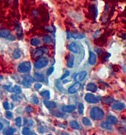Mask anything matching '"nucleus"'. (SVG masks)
<instances>
[{
	"label": "nucleus",
	"instance_id": "obj_3",
	"mask_svg": "<svg viewBox=\"0 0 126 135\" xmlns=\"http://www.w3.org/2000/svg\"><path fill=\"white\" fill-rule=\"evenodd\" d=\"M47 65H48V60H47V58L42 57V58H39L37 61L34 63V67L37 69H40V68L46 67Z\"/></svg>",
	"mask_w": 126,
	"mask_h": 135
},
{
	"label": "nucleus",
	"instance_id": "obj_34",
	"mask_svg": "<svg viewBox=\"0 0 126 135\" xmlns=\"http://www.w3.org/2000/svg\"><path fill=\"white\" fill-rule=\"evenodd\" d=\"M31 101H32V102H34V104H38L39 103V99H38V98L36 96H33V98L31 99Z\"/></svg>",
	"mask_w": 126,
	"mask_h": 135
},
{
	"label": "nucleus",
	"instance_id": "obj_12",
	"mask_svg": "<svg viewBox=\"0 0 126 135\" xmlns=\"http://www.w3.org/2000/svg\"><path fill=\"white\" fill-rule=\"evenodd\" d=\"M34 78L30 76H26L24 77V82H23V84L26 87H29L32 83L34 81Z\"/></svg>",
	"mask_w": 126,
	"mask_h": 135
},
{
	"label": "nucleus",
	"instance_id": "obj_37",
	"mask_svg": "<svg viewBox=\"0 0 126 135\" xmlns=\"http://www.w3.org/2000/svg\"><path fill=\"white\" fill-rule=\"evenodd\" d=\"M69 71H66L65 73H64V74H63V75L62 76V78H61V80H63V79H65V78H67L68 75H69Z\"/></svg>",
	"mask_w": 126,
	"mask_h": 135
},
{
	"label": "nucleus",
	"instance_id": "obj_29",
	"mask_svg": "<svg viewBox=\"0 0 126 135\" xmlns=\"http://www.w3.org/2000/svg\"><path fill=\"white\" fill-rule=\"evenodd\" d=\"M101 127L106 130H111L112 129V127H111V125L108 124L106 122H102L101 123Z\"/></svg>",
	"mask_w": 126,
	"mask_h": 135
},
{
	"label": "nucleus",
	"instance_id": "obj_2",
	"mask_svg": "<svg viewBox=\"0 0 126 135\" xmlns=\"http://www.w3.org/2000/svg\"><path fill=\"white\" fill-rule=\"evenodd\" d=\"M31 70V64L29 62L21 63L18 67V71L21 73H27Z\"/></svg>",
	"mask_w": 126,
	"mask_h": 135
},
{
	"label": "nucleus",
	"instance_id": "obj_14",
	"mask_svg": "<svg viewBox=\"0 0 126 135\" xmlns=\"http://www.w3.org/2000/svg\"><path fill=\"white\" fill-rule=\"evenodd\" d=\"M45 106L48 109H55L56 107V103L53 101H49V100H44Z\"/></svg>",
	"mask_w": 126,
	"mask_h": 135
},
{
	"label": "nucleus",
	"instance_id": "obj_8",
	"mask_svg": "<svg viewBox=\"0 0 126 135\" xmlns=\"http://www.w3.org/2000/svg\"><path fill=\"white\" fill-rule=\"evenodd\" d=\"M71 37H73L74 39H77V40H79V39H83L84 37V35L82 34H79V33H70V32H68L67 33V38L68 39H70Z\"/></svg>",
	"mask_w": 126,
	"mask_h": 135
},
{
	"label": "nucleus",
	"instance_id": "obj_4",
	"mask_svg": "<svg viewBox=\"0 0 126 135\" xmlns=\"http://www.w3.org/2000/svg\"><path fill=\"white\" fill-rule=\"evenodd\" d=\"M84 99L85 100L88 102V103H92V104H94V103H97L100 102V98H98L97 96H94L93 94L92 93H87L84 96Z\"/></svg>",
	"mask_w": 126,
	"mask_h": 135
},
{
	"label": "nucleus",
	"instance_id": "obj_17",
	"mask_svg": "<svg viewBox=\"0 0 126 135\" xmlns=\"http://www.w3.org/2000/svg\"><path fill=\"white\" fill-rule=\"evenodd\" d=\"M10 35V31L6 29H2L0 31V37L2 38H7Z\"/></svg>",
	"mask_w": 126,
	"mask_h": 135
},
{
	"label": "nucleus",
	"instance_id": "obj_16",
	"mask_svg": "<svg viewBox=\"0 0 126 135\" xmlns=\"http://www.w3.org/2000/svg\"><path fill=\"white\" fill-rule=\"evenodd\" d=\"M74 58L72 55H68V57L67 58V66L68 68H72L74 66Z\"/></svg>",
	"mask_w": 126,
	"mask_h": 135
},
{
	"label": "nucleus",
	"instance_id": "obj_42",
	"mask_svg": "<svg viewBox=\"0 0 126 135\" xmlns=\"http://www.w3.org/2000/svg\"><path fill=\"white\" fill-rule=\"evenodd\" d=\"M61 135H69V134H67V133H65V132H62V133L61 134Z\"/></svg>",
	"mask_w": 126,
	"mask_h": 135
},
{
	"label": "nucleus",
	"instance_id": "obj_10",
	"mask_svg": "<svg viewBox=\"0 0 126 135\" xmlns=\"http://www.w3.org/2000/svg\"><path fill=\"white\" fill-rule=\"evenodd\" d=\"M68 49H69L70 51H71V52H74V53H78V52H79L77 45L75 43H74V42H71V43L68 45Z\"/></svg>",
	"mask_w": 126,
	"mask_h": 135
},
{
	"label": "nucleus",
	"instance_id": "obj_38",
	"mask_svg": "<svg viewBox=\"0 0 126 135\" xmlns=\"http://www.w3.org/2000/svg\"><path fill=\"white\" fill-rule=\"evenodd\" d=\"M5 116H6V118H12V116H13V114H12L11 112H6V113H5Z\"/></svg>",
	"mask_w": 126,
	"mask_h": 135
},
{
	"label": "nucleus",
	"instance_id": "obj_24",
	"mask_svg": "<svg viewBox=\"0 0 126 135\" xmlns=\"http://www.w3.org/2000/svg\"><path fill=\"white\" fill-rule=\"evenodd\" d=\"M82 122H83V124L84 125H86V126H91L92 125V123H91V122H90V120L88 118H82Z\"/></svg>",
	"mask_w": 126,
	"mask_h": 135
},
{
	"label": "nucleus",
	"instance_id": "obj_27",
	"mask_svg": "<svg viewBox=\"0 0 126 135\" xmlns=\"http://www.w3.org/2000/svg\"><path fill=\"white\" fill-rule=\"evenodd\" d=\"M90 11L92 13V14H94V16L97 17V7L95 5H90Z\"/></svg>",
	"mask_w": 126,
	"mask_h": 135
},
{
	"label": "nucleus",
	"instance_id": "obj_39",
	"mask_svg": "<svg viewBox=\"0 0 126 135\" xmlns=\"http://www.w3.org/2000/svg\"><path fill=\"white\" fill-rule=\"evenodd\" d=\"M34 87H35L36 90H40V89L42 87V84H40V83H37V84L34 85Z\"/></svg>",
	"mask_w": 126,
	"mask_h": 135
},
{
	"label": "nucleus",
	"instance_id": "obj_13",
	"mask_svg": "<svg viewBox=\"0 0 126 135\" xmlns=\"http://www.w3.org/2000/svg\"><path fill=\"white\" fill-rule=\"evenodd\" d=\"M106 122L109 125H116L118 122V119L115 116L109 115V116H108V118L106 119Z\"/></svg>",
	"mask_w": 126,
	"mask_h": 135
},
{
	"label": "nucleus",
	"instance_id": "obj_7",
	"mask_svg": "<svg viewBox=\"0 0 126 135\" xmlns=\"http://www.w3.org/2000/svg\"><path fill=\"white\" fill-rule=\"evenodd\" d=\"M88 62L90 65H93L97 62V55L96 54L93 52L92 51H90L89 52V58H88Z\"/></svg>",
	"mask_w": 126,
	"mask_h": 135
},
{
	"label": "nucleus",
	"instance_id": "obj_23",
	"mask_svg": "<svg viewBox=\"0 0 126 135\" xmlns=\"http://www.w3.org/2000/svg\"><path fill=\"white\" fill-rule=\"evenodd\" d=\"M40 95L43 97L46 98V99H50V93L49 90H43V91H42L40 93Z\"/></svg>",
	"mask_w": 126,
	"mask_h": 135
},
{
	"label": "nucleus",
	"instance_id": "obj_35",
	"mask_svg": "<svg viewBox=\"0 0 126 135\" xmlns=\"http://www.w3.org/2000/svg\"><path fill=\"white\" fill-rule=\"evenodd\" d=\"M3 107L5 110H8L10 109V106H9V103L8 102H3Z\"/></svg>",
	"mask_w": 126,
	"mask_h": 135
},
{
	"label": "nucleus",
	"instance_id": "obj_21",
	"mask_svg": "<svg viewBox=\"0 0 126 135\" xmlns=\"http://www.w3.org/2000/svg\"><path fill=\"white\" fill-rule=\"evenodd\" d=\"M114 99L112 98V97H104L103 98V102L105 103V104H111L114 102Z\"/></svg>",
	"mask_w": 126,
	"mask_h": 135
},
{
	"label": "nucleus",
	"instance_id": "obj_33",
	"mask_svg": "<svg viewBox=\"0 0 126 135\" xmlns=\"http://www.w3.org/2000/svg\"><path fill=\"white\" fill-rule=\"evenodd\" d=\"M15 124H16V125L18 127H20L21 125V118L18 117L15 119Z\"/></svg>",
	"mask_w": 126,
	"mask_h": 135
},
{
	"label": "nucleus",
	"instance_id": "obj_20",
	"mask_svg": "<svg viewBox=\"0 0 126 135\" xmlns=\"http://www.w3.org/2000/svg\"><path fill=\"white\" fill-rule=\"evenodd\" d=\"M35 81H44V77L42 74L40 73H34V78Z\"/></svg>",
	"mask_w": 126,
	"mask_h": 135
},
{
	"label": "nucleus",
	"instance_id": "obj_9",
	"mask_svg": "<svg viewBox=\"0 0 126 135\" xmlns=\"http://www.w3.org/2000/svg\"><path fill=\"white\" fill-rule=\"evenodd\" d=\"M87 74V73L86 71H82L79 72L78 74H77V75L75 76V80L77 81H81L86 78Z\"/></svg>",
	"mask_w": 126,
	"mask_h": 135
},
{
	"label": "nucleus",
	"instance_id": "obj_40",
	"mask_svg": "<svg viewBox=\"0 0 126 135\" xmlns=\"http://www.w3.org/2000/svg\"><path fill=\"white\" fill-rule=\"evenodd\" d=\"M26 112H28V113L32 112H33V109L31 108L30 106H27V107H26Z\"/></svg>",
	"mask_w": 126,
	"mask_h": 135
},
{
	"label": "nucleus",
	"instance_id": "obj_11",
	"mask_svg": "<svg viewBox=\"0 0 126 135\" xmlns=\"http://www.w3.org/2000/svg\"><path fill=\"white\" fill-rule=\"evenodd\" d=\"M76 109V106L74 105H69V106H64L62 107V111L65 112L71 113Z\"/></svg>",
	"mask_w": 126,
	"mask_h": 135
},
{
	"label": "nucleus",
	"instance_id": "obj_25",
	"mask_svg": "<svg viewBox=\"0 0 126 135\" xmlns=\"http://www.w3.org/2000/svg\"><path fill=\"white\" fill-rule=\"evenodd\" d=\"M20 57H21V51L18 49H15L13 52V58H15V59H17V58H19Z\"/></svg>",
	"mask_w": 126,
	"mask_h": 135
},
{
	"label": "nucleus",
	"instance_id": "obj_15",
	"mask_svg": "<svg viewBox=\"0 0 126 135\" xmlns=\"http://www.w3.org/2000/svg\"><path fill=\"white\" fill-rule=\"evenodd\" d=\"M87 90L92 93H94L97 90V87L95 84L93 83H89L87 85Z\"/></svg>",
	"mask_w": 126,
	"mask_h": 135
},
{
	"label": "nucleus",
	"instance_id": "obj_26",
	"mask_svg": "<svg viewBox=\"0 0 126 135\" xmlns=\"http://www.w3.org/2000/svg\"><path fill=\"white\" fill-rule=\"evenodd\" d=\"M70 126L74 129H80V125L76 121H71L70 122Z\"/></svg>",
	"mask_w": 126,
	"mask_h": 135
},
{
	"label": "nucleus",
	"instance_id": "obj_36",
	"mask_svg": "<svg viewBox=\"0 0 126 135\" xmlns=\"http://www.w3.org/2000/svg\"><path fill=\"white\" fill-rule=\"evenodd\" d=\"M53 71H54V67H51L50 68H49V69H48V71H47V72H46L47 75H48V76L51 75L52 73H53Z\"/></svg>",
	"mask_w": 126,
	"mask_h": 135
},
{
	"label": "nucleus",
	"instance_id": "obj_19",
	"mask_svg": "<svg viewBox=\"0 0 126 135\" xmlns=\"http://www.w3.org/2000/svg\"><path fill=\"white\" fill-rule=\"evenodd\" d=\"M14 132H15V129L13 128H8L3 131V134L5 135H13Z\"/></svg>",
	"mask_w": 126,
	"mask_h": 135
},
{
	"label": "nucleus",
	"instance_id": "obj_32",
	"mask_svg": "<svg viewBox=\"0 0 126 135\" xmlns=\"http://www.w3.org/2000/svg\"><path fill=\"white\" fill-rule=\"evenodd\" d=\"M43 42L46 43H50L52 42L53 40H52V38H51L50 36L46 35V36H44V37H43Z\"/></svg>",
	"mask_w": 126,
	"mask_h": 135
},
{
	"label": "nucleus",
	"instance_id": "obj_6",
	"mask_svg": "<svg viewBox=\"0 0 126 135\" xmlns=\"http://www.w3.org/2000/svg\"><path fill=\"white\" fill-rule=\"evenodd\" d=\"M111 108H112L113 110L121 111V110H123V109L125 108V103H123V102H115L113 105H112Z\"/></svg>",
	"mask_w": 126,
	"mask_h": 135
},
{
	"label": "nucleus",
	"instance_id": "obj_30",
	"mask_svg": "<svg viewBox=\"0 0 126 135\" xmlns=\"http://www.w3.org/2000/svg\"><path fill=\"white\" fill-rule=\"evenodd\" d=\"M84 106L83 103H79L78 104V113L80 115L84 114Z\"/></svg>",
	"mask_w": 126,
	"mask_h": 135
},
{
	"label": "nucleus",
	"instance_id": "obj_18",
	"mask_svg": "<svg viewBox=\"0 0 126 135\" xmlns=\"http://www.w3.org/2000/svg\"><path fill=\"white\" fill-rule=\"evenodd\" d=\"M48 52V50H47L46 48L45 47H40V48H38L36 52H35V55H40L43 53H47Z\"/></svg>",
	"mask_w": 126,
	"mask_h": 135
},
{
	"label": "nucleus",
	"instance_id": "obj_44",
	"mask_svg": "<svg viewBox=\"0 0 126 135\" xmlns=\"http://www.w3.org/2000/svg\"><path fill=\"white\" fill-rule=\"evenodd\" d=\"M48 135H53V134H48Z\"/></svg>",
	"mask_w": 126,
	"mask_h": 135
},
{
	"label": "nucleus",
	"instance_id": "obj_1",
	"mask_svg": "<svg viewBox=\"0 0 126 135\" xmlns=\"http://www.w3.org/2000/svg\"><path fill=\"white\" fill-rule=\"evenodd\" d=\"M90 117L94 120L100 121L104 117V112L99 107H93L90 111Z\"/></svg>",
	"mask_w": 126,
	"mask_h": 135
},
{
	"label": "nucleus",
	"instance_id": "obj_28",
	"mask_svg": "<svg viewBox=\"0 0 126 135\" xmlns=\"http://www.w3.org/2000/svg\"><path fill=\"white\" fill-rule=\"evenodd\" d=\"M30 43H31V45H33V46H38V45H40V41L37 38H33L32 40H31V41H30Z\"/></svg>",
	"mask_w": 126,
	"mask_h": 135
},
{
	"label": "nucleus",
	"instance_id": "obj_41",
	"mask_svg": "<svg viewBox=\"0 0 126 135\" xmlns=\"http://www.w3.org/2000/svg\"><path fill=\"white\" fill-rule=\"evenodd\" d=\"M2 128H3V124L2 122H0V131H1Z\"/></svg>",
	"mask_w": 126,
	"mask_h": 135
},
{
	"label": "nucleus",
	"instance_id": "obj_5",
	"mask_svg": "<svg viewBox=\"0 0 126 135\" xmlns=\"http://www.w3.org/2000/svg\"><path fill=\"white\" fill-rule=\"evenodd\" d=\"M81 84L77 82V83L74 84L73 85H71V86L68 88V93H69L70 94H74V93H75L78 90L81 88Z\"/></svg>",
	"mask_w": 126,
	"mask_h": 135
},
{
	"label": "nucleus",
	"instance_id": "obj_31",
	"mask_svg": "<svg viewBox=\"0 0 126 135\" xmlns=\"http://www.w3.org/2000/svg\"><path fill=\"white\" fill-rule=\"evenodd\" d=\"M12 90L14 92V93H21V88L19 87V86H18V85H15V86H14V87L12 88Z\"/></svg>",
	"mask_w": 126,
	"mask_h": 135
},
{
	"label": "nucleus",
	"instance_id": "obj_22",
	"mask_svg": "<svg viewBox=\"0 0 126 135\" xmlns=\"http://www.w3.org/2000/svg\"><path fill=\"white\" fill-rule=\"evenodd\" d=\"M22 134L23 135H34L33 132L30 131L29 128H24L22 130Z\"/></svg>",
	"mask_w": 126,
	"mask_h": 135
},
{
	"label": "nucleus",
	"instance_id": "obj_43",
	"mask_svg": "<svg viewBox=\"0 0 126 135\" xmlns=\"http://www.w3.org/2000/svg\"><path fill=\"white\" fill-rule=\"evenodd\" d=\"M3 79V77L2 76H0V80H2Z\"/></svg>",
	"mask_w": 126,
	"mask_h": 135
}]
</instances>
